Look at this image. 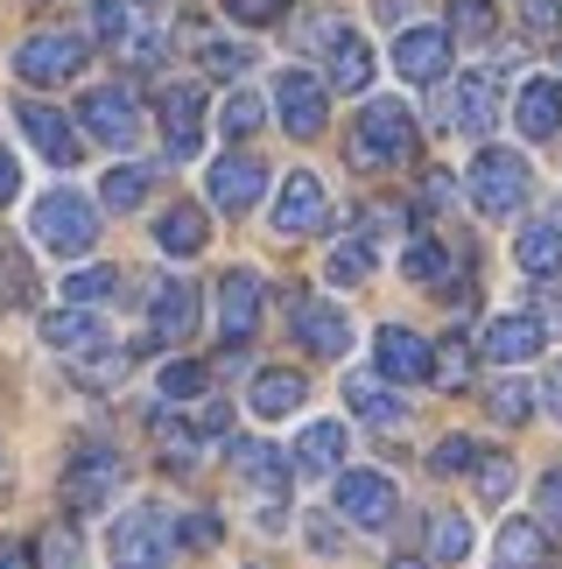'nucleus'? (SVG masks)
<instances>
[{
	"mask_svg": "<svg viewBox=\"0 0 562 569\" xmlns=\"http://www.w3.org/2000/svg\"><path fill=\"white\" fill-rule=\"evenodd\" d=\"M29 232H36V247H42V253H57V260H84V253L99 247V204H92V197H78V190H50V197H36Z\"/></svg>",
	"mask_w": 562,
	"mask_h": 569,
	"instance_id": "f257e3e1",
	"label": "nucleus"
},
{
	"mask_svg": "<svg viewBox=\"0 0 562 569\" xmlns=\"http://www.w3.org/2000/svg\"><path fill=\"white\" fill-rule=\"evenodd\" d=\"M415 156V120L401 99H365V113L352 127V162L359 169H394Z\"/></svg>",
	"mask_w": 562,
	"mask_h": 569,
	"instance_id": "f03ea898",
	"label": "nucleus"
},
{
	"mask_svg": "<svg viewBox=\"0 0 562 569\" xmlns=\"http://www.w3.org/2000/svg\"><path fill=\"white\" fill-rule=\"evenodd\" d=\"M528 190H534V177L513 148H479V162H471V204L485 218H513L528 204Z\"/></svg>",
	"mask_w": 562,
	"mask_h": 569,
	"instance_id": "7ed1b4c3",
	"label": "nucleus"
},
{
	"mask_svg": "<svg viewBox=\"0 0 562 569\" xmlns=\"http://www.w3.org/2000/svg\"><path fill=\"white\" fill-rule=\"evenodd\" d=\"M120 478H127V465H120L113 443H78L71 465H63V507H71V513H99L106 499L120 492Z\"/></svg>",
	"mask_w": 562,
	"mask_h": 569,
	"instance_id": "20e7f679",
	"label": "nucleus"
},
{
	"mask_svg": "<svg viewBox=\"0 0 562 569\" xmlns=\"http://www.w3.org/2000/svg\"><path fill=\"white\" fill-rule=\"evenodd\" d=\"M84 57H92V42H84V36H71V29H36L14 50V78L21 84H71L84 71Z\"/></svg>",
	"mask_w": 562,
	"mask_h": 569,
	"instance_id": "39448f33",
	"label": "nucleus"
},
{
	"mask_svg": "<svg viewBox=\"0 0 562 569\" xmlns=\"http://www.w3.org/2000/svg\"><path fill=\"white\" fill-rule=\"evenodd\" d=\"M106 549H113L120 569H162V556L177 549V520L162 507H134L113 520V535H106Z\"/></svg>",
	"mask_w": 562,
	"mask_h": 569,
	"instance_id": "423d86ee",
	"label": "nucleus"
},
{
	"mask_svg": "<svg viewBox=\"0 0 562 569\" xmlns=\"http://www.w3.org/2000/svg\"><path fill=\"white\" fill-rule=\"evenodd\" d=\"M274 113H281V127H289L295 141H317L323 120H331V84L317 71H281L274 78Z\"/></svg>",
	"mask_w": 562,
	"mask_h": 569,
	"instance_id": "0eeeda50",
	"label": "nucleus"
},
{
	"mask_svg": "<svg viewBox=\"0 0 562 569\" xmlns=\"http://www.w3.org/2000/svg\"><path fill=\"white\" fill-rule=\"evenodd\" d=\"M289 331L310 359H344L352 352V317L338 310V302H317V296H295L289 302Z\"/></svg>",
	"mask_w": 562,
	"mask_h": 569,
	"instance_id": "6e6552de",
	"label": "nucleus"
},
{
	"mask_svg": "<svg viewBox=\"0 0 562 569\" xmlns=\"http://www.w3.org/2000/svg\"><path fill=\"white\" fill-rule=\"evenodd\" d=\"M78 120H84V134L106 141V148H134L141 141V99L127 92V84H99V92H84Z\"/></svg>",
	"mask_w": 562,
	"mask_h": 569,
	"instance_id": "1a4fd4ad",
	"label": "nucleus"
},
{
	"mask_svg": "<svg viewBox=\"0 0 562 569\" xmlns=\"http://www.w3.org/2000/svg\"><path fill=\"white\" fill-rule=\"evenodd\" d=\"M323 226H331V190H323L310 169H295V177L274 190V232L281 239H310Z\"/></svg>",
	"mask_w": 562,
	"mask_h": 569,
	"instance_id": "9d476101",
	"label": "nucleus"
},
{
	"mask_svg": "<svg viewBox=\"0 0 562 569\" xmlns=\"http://www.w3.org/2000/svg\"><path fill=\"white\" fill-rule=\"evenodd\" d=\"M394 507H401V492H394L387 471H338V513L352 520V528H387Z\"/></svg>",
	"mask_w": 562,
	"mask_h": 569,
	"instance_id": "9b49d317",
	"label": "nucleus"
},
{
	"mask_svg": "<svg viewBox=\"0 0 562 569\" xmlns=\"http://www.w3.org/2000/svg\"><path fill=\"white\" fill-rule=\"evenodd\" d=\"M317 50L331 57V84L338 92H365L373 84V50H365V36L352 29V21H317Z\"/></svg>",
	"mask_w": 562,
	"mask_h": 569,
	"instance_id": "f8f14e48",
	"label": "nucleus"
},
{
	"mask_svg": "<svg viewBox=\"0 0 562 569\" xmlns=\"http://www.w3.org/2000/svg\"><path fill=\"white\" fill-rule=\"evenodd\" d=\"M14 120H21V134L36 141V156L42 162H57V169H78L84 162V141H78V127L57 113V106H42V99H21L14 106Z\"/></svg>",
	"mask_w": 562,
	"mask_h": 569,
	"instance_id": "ddd939ff",
	"label": "nucleus"
},
{
	"mask_svg": "<svg viewBox=\"0 0 562 569\" xmlns=\"http://www.w3.org/2000/svg\"><path fill=\"white\" fill-rule=\"evenodd\" d=\"M373 359H380V380H436V345L415 338L408 323H380Z\"/></svg>",
	"mask_w": 562,
	"mask_h": 569,
	"instance_id": "4468645a",
	"label": "nucleus"
},
{
	"mask_svg": "<svg viewBox=\"0 0 562 569\" xmlns=\"http://www.w3.org/2000/svg\"><path fill=\"white\" fill-rule=\"evenodd\" d=\"M450 29H401L394 36V71L408 78V84H436V78H450Z\"/></svg>",
	"mask_w": 562,
	"mask_h": 569,
	"instance_id": "2eb2a0df",
	"label": "nucleus"
},
{
	"mask_svg": "<svg viewBox=\"0 0 562 569\" xmlns=\"http://www.w3.org/2000/svg\"><path fill=\"white\" fill-rule=\"evenodd\" d=\"M253 331H261V274H253V268H232L219 281V338L225 345H247Z\"/></svg>",
	"mask_w": 562,
	"mask_h": 569,
	"instance_id": "dca6fc26",
	"label": "nucleus"
},
{
	"mask_svg": "<svg viewBox=\"0 0 562 569\" xmlns=\"http://www.w3.org/2000/svg\"><path fill=\"white\" fill-rule=\"evenodd\" d=\"M204 190H211L219 211H253L261 190H268V169H261V156H219L211 177H204Z\"/></svg>",
	"mask_w": 562,
	"mask_h": 569,
	"instance_id": "f3484780",
	"label": "nucleus"
},
{
	"mask_svg": "<svg viewBox=\"0 0 562 569\" xmlns=\"http://www.w3.org/2000/svg\"><path fill=\"white\" fill-rule=\"evenodd\" d=\"M492 120H500V78H492V71H464L458 92H450V127L471 134V141H485Z\"/></svg>",
	"mask_w": 562,
	"mask_h": 569,
	"instance_id": "a211bd4d",
	"label": "nucleus"
},
{
	"mask_svg": "<svg viewBox=\"0 0 562 569\" xmlns=\"http://www.w3.org/2000/svg\"><path fill=\"white\" fill-rule=\"evenodd\" d=\"M549 345V323L542 317H528V310H513V317H492L485 331H479V352L485 359H500V366H521V359H534Z\"/></svg>",
	"mask_w": 562,
	"mask_h": 569,
	"instance_id": "6ab92c4d",
	"label": "nucleus"
},
{
	"mask_svg": "<svg viewBox=\"0 0 562 569\" xmlns=\"http://www.w3.org/2000/svg\"><path fill=\"white\" fill-rule=\"evenodd\" d=\"M162 141L177 162L198 156V141H204V92L198 84H169L162 92Z\"/></svg>",
	"mask_w": 562,
	"mask_h": 569,
	"instance_id": "aec40b11",
	"label": "nucleus"
},
{
	"mask_svg": "<svg viewBox=\"0 0 562 569\" xmlns=\"http://www.w3.org/2000/svg\"><path fill=\"white\" fill-rule=\"evenodd\" d=\"M190 331H198V289H190V281H162L155 302H148V338H155V345H177Z\"/></svg>",
	"mask_w": 562,
	"mask_h": 569,
	"instance_id": "412c9836",
	"label": "nucleus"
},
{
	"mask_svg": "<svg viewBox=\"0 0 562 569\" xmlns=\"http://www.w3.org/2000/svg\"><path fill=\"white\" fill-rule=\"evenodd\" d=\"M232 471H240L253 492H268V507L289 492V457L274 443H261V436H240V443H232Z\"/></svg>",
	"mask_w": 562,
	"mask_h": 569,
	"instance_id": "4be33fe9",
	"label": "nucleus"
},
{
	"mask_svg": "<svg viewBox=\"0 0 562 569\" xmlns=\"http://www.w3.org/2000/svg\"><path fill=\"white\" fill-rule=\"evenodd\" d=\"M302 401H310V380L289 373V366H268V373H253V387H247V408L261 415V422H281V415H295Z\"/></svg>",
	"mask_w": 562,
	"mask_h": 569,
	"instance_id": "5701e85b",
	"label": "nucleus"
},
{
	"mask_svg": "<svg viewBox=\"0 0 562 569\" xmlns=\"http://www.w3.org/2000/svg\"><path fill=\"white\" fill-rule=\"evenodd\" d=\"M513 120H521L528 141H555L562 134V84L555 78H528L521 99H513Z\"/></svg>",
	"mask_w": 562,
	"mask_h": 569,
	"instance_id": "b1692460",
	"label": "nucleus"
},
{
	"mask_svg": "<svg viewBox=\"0 0 562 569\" xmlns=\"http://www.w3.org/2000/svg\"><path fill=\"white\" fill-rule=\"evenodd\" d=\"M42 345H50V352H71V359H84V352H99V345H106V331H99V317H92V310L63 302V310H50V317H42Z\"/></svg>",
	"mask_w": 562,
	"mask_h": 569,
	"instance_id": "393cba45",
	"label": "nucleus"
},
{
	"mask_svg": "<svg viewBox=\"0 0 562 569\" xmlns=\"http://www.w3.org/2000/svg\"><path fill=\"white\" fill-rule=\"evenodd\" d=\"M492 569H549V528L542 520H506L492 541Z\"/></svg>",
	"mask_w": 562,
	"mask_h": 569,
	"instance_id": "a878e982",
	"label": "nucleus"
},
{
	"mask_svg": "<svg viewBox=\"0 0 562 569\" xmlns=\"http://www.w3.org/2000/svg\"><path fill=\"white\" fill-rule=\"evenodd\" d=\"M344 401H352V415H365L373 429H401L408 422V401L380 373H352V380H344Z\"/></svg>",
	"mask_w": 562,
	"mask_h": 569,
	"instance_id": "bb28decb",
	"label": "nucleus"
},
{
	"mask_svg": "<svg viewBox=\"0 0 562 569\" xmlns=\"http://www.w3.org/2000/svg\"><path fill=\"white\" fill-rule=\"evenodd\" d=\"M204 239H211V218H204L198 204H169V211L155 218V247H162L169 260H190V253H204Z\"/></svg>",
	"mask_w": 562,
	"mask_h": 569,
	"instance_id": "cd10ccee",
	"label": "nucleus"
},
{
	"mask_svg": "<svg viewBox=\"0 0 562 569\" xmlns=\"http://www.w3.org/2000/svg\"><path fill=\"white\" fill-rule=\"evenodd\" d=\"M513 260H521V274L555 281V274H562V226H549V218L521 226V239H513Z\"/></svg>",
	"mask_w": 562,
	"mask_h": 569,
	"instance_id": "c85d7f7f",
	"label": "nucleus"
},
{
	"mask_svg": "<svg viewBox=\"0 0 562 569\" xmlns=\"http://www.w3.org/2000/svg\"><path fill=\"white\" fill-rule=\"evenodd\" d=\"M295 471H344V422H310L295 436Z\"/></svg>",
	"mask_w": 562,
	"mask_h": 569,
	"instance_id": "c756f323",
	"label": "nucleus"
},
{
	"mask_svg": "<svg viewBox=\"0 0 562 569\" xmlns=\"http://www.w3.org/2000/svg\"><path fill=\"white\" fill-rule=\"evenodd\" d=\"M92 29H99V42L127 50V42L148 29V14H141V0H92Z\"/></svg>",
	"mask_w": 562,
	"mask_h": 569,
	"instance_id": "7c9ffc66",
	"label": "nucleus"
},
{
	"mask_svg": "<svg viewBox=\"0 0 562 569\" xmlns=\"http://www.w3.org/2000/svg\"><path fill=\"white\" fill-rule=\"evenodd\" d=\"M323 274H331L338 289H352V281H365V274H373V226H365V232H352V239H338V247H331V260H323Z\"/></svg>",
	"mask_w": 562,
	"mask_h": 569,
	"instance_id": "2f4dec72",
	"label": "nucleus"
},
{
	"mask_svg": "<svg viewBox=\"0 0 562 569\" xmlns=\"http://www.w3.org/2000/svg\"><path fill=\"white\" fill-rule=\"evenodd\" d=\"M120 296V268H78L63 281V302H78V310H99V302Z\"/></svg>",
	"mask_w": 562,
	"mask_h": 569,
	"instance_id": "473e14b6",
	"label": "nucleus"
},
{
	"mask_svg": "<svg viewBox=\"0 0 562 569\" xmlns=\"http://www.w3.org/2000/svg\"><path fill=\"white\" fill-rule=\"evenodd\" d=\"M198 57H204V71H211V78H240L247 63H253V42H232V36H198Z\"/></svg>",
	"mask_w": 562,
	"mask_h": 569,
	"instance_id": "72a5a7b5",
	"label": "nucleus"
},
{
	"mask_svg": "<svg viewBox=\"0 0 562 569\" xmlns=\"http://www.w3.org/2000/svg\"><path fill=\"white\" fill-rule=\"evenodd\" d=\"M429 556H436V562H464L471 556V520L464 513H436V520H429Z\"/></svg>",
	"mask_w": 562,
	"mask_h": 569,
	"instance_id": "f704fd0d",
	"label": "nucleus"
},
{
	"mask_svg": "<svg viewBox=\"0 0 562 569\" xmlns=\"http://www.w3.org/2000/svg\"><path fill=\"white\" fill-rule=\"evenodd\" d=\"M492 29H500L492 0H450V36L458 42H492Z\"/></svg>",
	"mask_w": 562,
	"mask_h": 569,
	"instance_id": "c9c22d12",
	"label": "nucleus"
},
{
	"mask_svg": "<svg viewBox=\"0 0 562 569\" xmlns=\"http://www.w3.org/2000/svg\"><path fill=\"white\" fill-rule=\"evenodd\" d=\"M148 183H155V177H148V169H134V162H127V169H113V177L99 183V204H106V211H134L141 197H148Z\"/></svg>",
	"mask_w": 562,
	"mask_h": 569,
	"instance_id": "e433bc0d",
	"label": "nucleus"
},
{
	"mask_svg": "<svg viewBox=\"0 0 562 569\" xmlns=\"http://www.w3.org/2000/svg\"><path fill=\"white\" fill-rule=\"evenodd\" d=\"M401 274L422 281V289H429V281H443L450 274V247H443V239H415V247L401 253Z\"/></svg>",
	"mask_w": 562,
	"mask_h": 569,
	"instance_id": "4c0bfd02",
	"label": "nucleus"
},
{
	"mask_svg": "<svg viewBox=\"0 0 562 569\" xmlns=\"http://www.w3.org/2000/svg\"><path fill=\"white\" fill-rule=\"evenodd\" d=\"M485 408L500 415V422H513V429H521L528 415H534V387H528V380H492V393H485Z\"/></svg>",
	"mask_w": 562,
	"mask_h": 569,
	"instance_id": "58836bf2",
	"label": "nucleus"
},
{
	"mask_svg": "<svg viewBox=\"0 0 562 569\" xmlns=\"http://www.w3.org/2000/svg\"><path fill=\"white\" fill-rule=\"evenodd\" d=\"M261 120H268V106L253 99V92H232V99L219 106V127H225V141H247V134H253Z\"/></svg>",
	"mask_w": 562,
	"mask_h": 569,
	"instance_id": "ea45409f",
	"label": "nucleus"
},
{
	"mask_svg": "<svg viewBox=\"0 0 562 569\" xmlns=\"http://www.w3.org/2000/svg\"><path fill=\"white\" fill-rule=\"evenodd\" d=\"M0 302H36V281H29V260H21L14 247H0Z\"/></svg>",
	"mask_w": 562,
	"mask_h": 569,
	"instance_id": "a19ab883",
	"label": "nucleus"
},
{
	"mask_svg": "<svg viewBox=\"0 0 562 569\" xmlns=\"http://www.w3.org/2000/svg\"><path fill=\"white\" fill-rule=\"evenodd\" d=\"M36 556H42V569H84V541H78V528H50Z\"/></svg>",
	"mask_w": 562,
	"mask_h": 569,
	"instance_id": "79ce46f5",
	"label": "nucleus"
},
{
	"mask_svg": "<svg viewBox=\"0 0 562 569\" xmlns=\"http://www.w3.org/2000/svg\"><path fill=\"white\" fill-rule=\"evenodd\" d=\"M204 387H211V373H204L198 359H177V366H162V393H169V401H198Z\"/></svg>",
	"mask_w": 562,
	"mask_h": 569,
	"instance_id": "37998d69",
	"label": "nucleus"
},
{
	"mask_svg": "<svg viewBox=\"0 0 562 569\" xmlns=\"http://www.w3.org/2000/svg\"><path fill=\"white\" fill-rule=\"evenodd\" d=\"M521 29L528 42H562V8L555 0H521Z\"/></svg>",
	"mask_w": 562,
	"mask_h": 569,
	"instance_id": "c03bdc74",
	"label": "nucleus"
},
{
	"mask_svg": "<svg viewBox=\"0 0 562 569\" xmlns=\"http://www.w3.org/2000/svg\"><path fill=\"white\" fill-rule=\"evenodd\" d=\"M479 465V443H471V436H443L436 450H429V471L436 478H450V471H471Z\"/></svg>",
	"mask_w": 562,
	"mask_h": 569,
	"instance_id": "a18cd8bd",
	"label": "nucleus"
},
{
	"mask_svg": "<svg viewBox=\"0 0 562 569\" xmlns=\"http://www.w3.org/2000/svg\"><path fill=\"white\" fill-rule=\"evenodd\" d=\"M120 373H127V352H113V345H99V352L78 359V380H84V387H113Z\"/></svg>",
	"mask_w": 562,
	"mask_h": 569,
	"instance_id": "49530a36",
	"label": "nucleus"
},
{
	"mask_svg": "<svg viewBox=\"0 0 562 569\" xmlns=\"http://www.w3.org/2000/svg\"><path fill=\"white\" fill-rule=\"evenodd\" d=\"M513 492V457H479V499H506Z\"/></svg>",
	"mask_w": 562,
	"mask_h": 569,
	"instance_id": "de8ad7c7",
	"label": "nucleus"
},
{
	"mask_svg": "<svg viewBox=\"0 0 562 569\" xmlns=\"http://www.w3.org/2000/svg\"><path fill=\"white\" fill-rule=\"evenodd\" d=\"M219 513H190V520H177V541L183 549H219Z\"/></svg>",
	"mask_w": 562,
	"mask_h": 569,
	"instance_id": "09e8293b",
	"label": "nucleus"
},
{
	"mask_svg": "<svg viewBox=\"0 0 562 569\" xmlns=\"http://www.w3.org/2000/svg\"><path fill=\"white\" fill-rule=\"evenodd\" d=\"M436 387H464V345H443L436 352Z\"/></svg>",
	"mask_w": 562,
	"mask_h": 569,
	"instance_id": "8fccbe9b",
	"label": "nucleus"
},
{
	"mask_svg": "<svg viewBox=\"0 0 562 569\" xmlns=\"http://www.w3.org/2000/svg\"><path fill=\"white\" fill-rule=\"evenodd\" d=\"M225 8L240 14V21H253V29H261V21H274L281 8H289V0H225Z\"/></svg>",
	"mask_w": 562,
	"mask_h": 569,
	"instance_id": "3c124183",
	"label": "nucleus"
},
{
	"mask_svg": "<svg viewBox=\"0 0 562 569\" xmlns=\"http://www.w3.org/2000/svg\"><path fill=\"white\" fill-rule=\"evenodd\" d=\"M14 197H21V162L8 156V148H0V211H8Z\"/></svg>",
	"mask_w": 562,
	"mask_h": 569,
	"instance_id": "603ef678",
	"label": "nucleus"
},
{
	"mask_svg": "<svg viewBox=\"0 0 562 569\" xmlns=\"http://www.w3.org/2000/svg\"><path fill=\"white\" fill-rule=\"evenodd\" d=\"M542 520H549V528H562V471L542 478Z\"/></svg>",
	"mask_w": 562,
	"mask_h": 569,
	"instance_id": "864d4df0",
	"label": "nucleus"
},
{
	"mask_svg": "<svg viewBox=\"0 0 562 569\" xmlns=\"http://www.w3.org/2000/svg\"><path fill=\"white\" fill-rule=\"evenodd\" d=\"M450 190H458V183H450L443 169H436V177H422V211H443V204H450Z\"/></svg>",
	"mask_w": 562,
	"mask_h": 569,
	"instance_id": "5fc2aeb1",
	"label": "nucleus"
},
{
	"mask_svg": "<svg viewBox=\"0 0 562 569\" xmlns=\"http://www.w3.org/2000/svg\"><path fill=\"white\" fill-rule=\"evenodd\" d=\"M0 569H36V549L29 541H0Z\"/></svg>",
	"mask_w": 562,
	"mask_h": 569,
	"instance_id": "6e6d98bb",
	"label": "nucleus"
},
{
	"mask_svg": "<svg viewBox=\"0 0 562 569\" xmlns=\"http://www.w3.org/2000/svg\"><path fill=\"white\" fill-rule=\"evenodd\" d=\"M310 549H323V556H331V549H338V528H331V520H323V513L310 520Z\"/></svg>",
	"mask_w": 562,
	"mask_h": 569,
	"instance_id": "4d7b16f0",
	"label": "nucleus"
},
{
	"mask_svg": "<svg viewBox=\"0 0 562 569\" xmlns=\"http://www.w3.org/2000/svg\"><path fill=\"white\" fill-rule=\"evenodd\" d=\"M542 401H549V415H555V422H562V359L549 366V387H542Z\"/></svg>",
	"mask_w": 562,
	"mask_h": 569,
	"instance_id": "13d9d810",
	"label": "nucleus"
},
{
	"mask_svg": "<svg viewBox=\"0 0 562 569\" xmlns=\"http://www.w3.org/2000/svg\"><path fill=\"white\" fill-rule=\"evenodd\" d=\"M387 569H429L422 556H394V562H387Z\"/></svg>",
	"mask_w": 562,
	"mask_h": 569,
	"instance_id": "bf43d9fd",
	"label": "nucleus"
}]
</instances>
